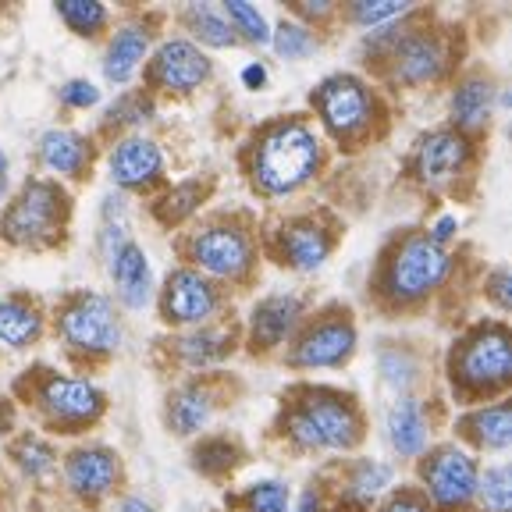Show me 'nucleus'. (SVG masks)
Here are the masks:
<instances>
[{
	"instance_id": "nucleus-1",
	"label": "nucleus",
	"mask_w": 512,
	"mask_h": 512,
	"mask_svg": "<svg viewBox=\"0 0 512 512\" xmlns=\"http://www.w3.org/2000/svg\"><path fill=\"white\" fill-rule=\"evenodd\" d=\"M320 146L317 136L299 121H281L260 139L253 153V178L267 196L292 192L317 171Z\"/></svg>"
},
{
	"instance_id": "nucleus-2",
	"label": "nucleus",
	"mask_w": 512,
	"mask_h": 512,
	"mask_svg": "<svg viewBox=\"0 0 512 512\" xmlns=\"http://www.w3.org/2000/svg\"><path fill=\"white\" fill-rule=\"evenodd\" d=\"M509 331L502 324H488L477 328L470 338L459 342V349L452 352V377L473 392H495L509 381Z\"/></svg>"
},
{
	"instance_id": "nucleus-3",
	"label": "nucleus",
	"mask_w": 512,
	"mask_h": 512,
	"mask_svg": "<svg viewBox=\"0 0 512 512\" xmlns=\"http://www.w3.org/2000/svg\"><path fill=\"white\" fill-rule=\"evenodd\" d=\"M292 438L306 448H349L360 438V420L338 395L313 392L292 416Z\"/></svg>"
},
{
	"instance_id": "nucleus-4",
	"label": "nucleus",
	"mask_w": 512,
	"mask_h": 512,
	"mask_svg": "<svg viewBox=\"0 0 512 512\" xmlns=\"http://www.w3.org/2000/svg\"><path fill=\"white\" fill-rule=\"evenodd\" d=\"M64 221V196L57 185L32 182L22 189L11 210L4 214V235L18 246H43L61 232Z\"/></svg>"
},
{
	"instance_id": "nucleus-5",
	"label": "nucleus",
	"mask_w": 512,
	"mask_h": 512,
	"mask_svg": "<svg viewBox=\"0 0 512 512\" xmlns=\"http://www.w3.org/2000/svg\"><path fill=\"white\" fill-rule=\"evenodd\" d=\"M445 274H448L445 249L427 239V235H413V239L402 242L399 253L392 256L384 288H388L395 299H420V296H427L431 288H438Z\"/></svg>"
},
{
	"instance_id": "nucleus-6",
	"label": "nucleus",
	"mask_w": 512,
	"mask_h": 512,
	"mask_svg": "<svg viewBox=\"0 0 512 512\" xmlns=\"http://www.w3.org/2000/svg\"><path fill=\"white\" fill-rule=\"evenodd\" d=\"M61 335L72 349L82 352H111L121 342V324L114 317L111 299L96 296H79L72 299V306L61 313Z\"/></svg>"
},
{
	"instance_id": "nucleus-7",
	"label": "nucleus",
	"mask_w": 512,
	"mask_h": 512,
	"mask_svg": "<svg viewBox=\"0 0 512 512\" xmlns=\"http://www.w3.org/2000/svg\"><path fill=\"white\" fill-rule=\"evenodd\" d=\"M317 107L324 125L335 132V136H352L360 132L370 118V96L367 86L352 75H335L324 86L317 89Z\"/></svg>"
},
{
	"instance_id": "nucleus-8",
	"label": "nucleus",
	"mask_w": 512,
	"mask_h": 512,
	"mask_svg": "<svg viewBox=\"0 0 512 512\" xmlns=\"http://www.w3.org/2000/svg\"><path fill=\"white\" fill-rule=\"evenodd\" d=\"M352 345H356V331L345 320V313H331L299 338L292 349V363L296 367H338L352 356Z\"/></svg>"
},
{
	"instance_id": "nucleus-9",
	"label": "nucleus",
	"mask_w": 512,
	"mask_h": 512,
	"mask_svg": "<svg viewBox=\"0 0 512 512\" xmlns=\"http://www.w3.org/2000/svg\"><path fill=\"white\" fill-rule=\"evenodd\" d=\"M424 477H427V491H431V498L441 509H459L477 491V466L459 448L434 452V459L424 466Z\"/></svg>"
},
{
	"instance_id": "nucleus-10",
	"label": "nucleus",
	"mask_w": 512,
	"mask_h": 512,
	"mask_svg": "<svg viewBox=\"0 0 512 512\" xmlns=\"http://www.w3.org/2000/svg\"><path fill=\"white\" fill-rule=\"evenodd\" d=\"M192 260L210 274L235 278L249 267V239L235 224H210L192 239Z\"/></svg>"
},
{
	"instance_id": "nucleus-11",
	"label": "nucleus",
	"mask_w": 512,
	"mask_h": 512,
	"mask_svg": "<svg viewBox=\"0 0 512 512\" xmlns=\"http://www.w3.org/2000/svg\"><path fill=\"white\" fill-rule=\"evenodd\" d=\"M40 402L50 413V420L64 427L89 424V420H96L100 409H104L100 388H93L89 381H79V377H50V381L43 384Z\"/></svg>"
},
{
	"instance_id": "nucleus-12",
	"label": "nucleus",
	"mask_w": 512,
	"mask_h": 512,
	"mask_svg": "<svg viewBox=\"0 0 512 512\" xmlns=\"http://www.w3.org/2000/svg\"><path fill=\"white\" fill-rule=\"evenodd\" d=\"M217 296L207 278L196 271H175L164 288V317L175 324H200L214 313Z\"/></svg>"
},
{
	"instance_id": "nucleus-13",
	"label": "nucleus",
	"mask_w": 512,
	"mask_h": 512,
	"mask_svg": "<svg viewBox=\"0 0 512 512\" xmlns=\"http://www.w3.org/2000/svg\"><path fill=\"white\" fill-rule=\"evenodd\" d=\"M466 143L456 132H431L424 143L416 146V175L424 185H445L463 171L466 164Z\"/></svg>"
},
{
	"instance_id": "nucleus-14",
	"label": "nucleus",
	"mask_w": 512,
	"mask_h": 512,
	"mask_svg": "<svg viewBox=\"0 0 512 512\" xmlns=\"http://www.w3.org/2000/svg\"><path fill=\"white\" fill-rule=\"evenodd\" d=\"M210 75V61L185 40H171L160 47L157 61H153V79L164 89H175V93H189Z\"/></svg>"
},
{
	"instance_id": "nucleus-15",
	"label": "nucleus",
	"mask_w": 512,
	"mask_h": 512,
	"mask_svg": "<svg viewBox=\"0 0 512 512\" xmlns=\"http://www.w3.org/2000/svg\"><path fill=\"white\" fill-rule=\"evenodd\" d=\"M164 168V157H160L157 143L143 136H128L114 146L111 153V178L125 189H143Z\"/></svg>"
},
{
	"instance_id": "nucleus-16",
	"label": "nucleus",
	"mask_w": 512,
	"mask_h": 512,
	"mask_svg": "<svg viewBox=\"0 0 512 512\" xmlns=\"http://www.w3.org/2000/svg\"><path fill=\"white\" fill-rule=\"evenodd\" d=\"M395 75H399L406 86H420V82L438 79L441 64H445V50L434 36L427 32H413V36H402L395 40Z\"/></svg>"
},
{
	"instance_id": "nucleus-17",
	"label": "nucleus",
	"mask_w": 512,
	"mask_h": 512,
	"mask_svg": "<svg viewBox=\"0 0 512 512\" xmlns=\"http://www.w3.org/2000/svg\"><path fill=\"white\" fill-rule=\"evenodd\" d=\"M118 477V456L107 448H79L68 459V488L82 498H100Z\"/></svg>"
},
{
	"instance_id": "nucleus-18",
	"label": "nucleus",
	"mask_w": 512,
	"mask_h": 512,
	"mask_svg": "<svg viewBox=\"0 0 512 512\" xmlns=\"http://www.w3.org/2000/svg\"><path fill=\"white\" fill-rule=\"evenodd\" d=\"M111 274H114V285H118V296L125 306L139 310V306L150 299V264H146V253L143 246L128 239L118 253L111 256Z\"/></svg>"
},
{
	"instance_id": "nucleus-19",
	"label": "nucleus",
	"mask_w": 512,
	"mask_h": 512,
	"mask_svg": "<svg viewBox=\"0 0 512 512\" xmlns=\"http://www.w3.org/2000/svg\"><path fill=\"white\" fill-rule=\"evenodd\" d=\"M331 253V235L313 221H296L281 232V256L296 271H317Z\"/></svg>"
},
{
	"instance_id": "nucleus-20",
	"label": "nucleus",
	"mask_w": 512,
	"mask_h": 512,
	"mask_svg": "<svg viewBox=\"0 0 512 512\" xmlns=\"http://www.w3.org/2000/svg\"><path fill=\"white\" fill-rule=\"evenodd\" d=\"M303 313V303L296 296H271L253 310V345L271 349L292 331V324Z\"/></svg>"
},
{
	"instance_id": "nucleus-21",
	"label": "nucleus",
	"mask_w": 512,
	"mask_h": 512,
	"mask_svg": "<svg viewBox=\"0 0 512 512\" xmlns=\"http://www.w3.org/2000/svg\"><path fill=\"white\" fill-rule=\"evenodd\" d=\"M40 157L50 171L68 178H82L89 168V143L68 128H54L40 139Z\"/></svg>"
},
{
	"instance_id": "nucleus-22",
	"label": "nucleus",
	"mask_w": 512,
	"mask_h": 512,
	"mask_svg": "<svg viewBox=\"0 0 512 512\" xmlns=\"http://www.w3.org/2000/svg\"><path fill=\"white\" fill-rule=\"evenodd\" d=\"M388 441L399 456H420L427 445V420L420 402L399 399L388 413Z\"/></svg>"
},
{
	"instance_id": "nucleus-23",
	"label": "nucleus",
	"mask_w": 512,
	"mask_h": 512,
	"mask_svg": "<svg viewBox=\"0 0 512 512\" xmlns=\"http://www.w3.org/2000/svg\"><path fill=\"white\" fill-rule=\"evenodd\" d=\"M146 47H150V32L143 25H125L107 47L104 75L111 82H128L139 68V61L146 57Z\"/></svg>"
},
{
	"instance_id": "nucleus-24",
	"label": "nucleus",
	"mask_w": 512,
	"mask_h": 512,
	"mask_svg": "<svg viewBox=\"0 0 512 512\" xmlns=\"http://www.w3.org/2000/svg\"><path fill=\"white\" fill-rule=\"evenodd\" d=\"M491 107H495V89H491L488 79H466L452 96V118L463 128L488 125Z\"/></svg>"
},
{
	"instance_id": "nucleus-25",
	"label": "nucleus",
	"mask_w": 512,
	"mask_h": 512,
	"mask_svg": "<svg viewBox=\"0 0 512 512\" xmlns=\"http://www.w3.org/2000/svg\"><path fill=\"white\" fill-rule=\"evenodd\" d=\"M40 328H43V320H40V313H36V306H29L18 296L0 299V342L29 345L32 338L40 335Z\"/></svg>"
},
{
	"instance_id": "nucleus-26",
	"label": "nucleus",
	"mask_w": 512,
	"mask_h": 512,
	"mask_svg": "<svg viewBox=\"0 0 512 512\" xmlns=\"http://www.w3.org/2000/svg\"><path fill=\"white\" fill-rule=\"evenodd\" d=\"M463 431L477 441L480 448H505L512 438V424H509V406L498 402V406L477 409L473 416H466Z\"/></svg>"
},
{
	"instance_id": "nucleus-27",
	"label": "nucleus",
	"mask_w": 512,
	"mask_h": 512,
	"mask_svg": "<svg viewBox=\"0 0 512 512\" xmlns=\"http://www.w3.org/2000/svg\"><path fill=\"white\" fill-rule=\"evenodd\" d=\"M210 409H214V399H210L207 388H182V392L171 399L168 420L178 434H192L210 420Z\"/></svg>"
},
{
	"instance_id": "nucleus-28",
	"label": "nucleus",
	"mask_w": 512,
	"mask_h": 512,
	"mask_svg": "<svg viewBox=\"0 0 512 512\" xmlns=\"http://www.w3.org/2000/svg\"><path fill=\"white\" fill-rule=\"evenodd\" d=\"M185 22H189V29L196 32L203 43H210V47H232L235 43V29L228 25L224 11L214 8V4H192V8L185 11Z\"/></svg>"
},
{
	"instance_id": "nucleus-29",
	"label": "nucleus",
	"mask_w": 512,
	"mask_h": 512,
	"mask_svg": "<svg viewBox=\"0 0 512 512\" xmlns=\"http://www.w3.org/2000/svg\"><path fill=\"white\" fill-rule=\"evenodd\" d=\"M182 356L192 363V367H207V363L221 360L232 352V335H221V331H196V335H185L178 342Z\"/></svg>"
},
{
	"instance_id": "nucleus-30",
	"label": "nucleus",
	"mask_w": 512,
	"mask_h": 512,
	"mask_svg": "<svg viewBox=\"0 0 512 512\" xmlns=\"http://www.w3.org/2000/svg\"><path fill=\"white\" fill-rule=\"evenodd\" d=\"M57 11H61V18L72 25L79 36H96V32L107 25V8L96 4V0H61Z\"/></svg>"
},
{
	"instance_id": "nucleus-31",
	"label": "nucleus",
	"mask_w": 512,
	"mask_h": 512,
	"mask_svg": "<svg viewBox=\"0 0 512 512\" xmlns=\"http://www.w3.org/2000/svg\"><path fill=\"white\" fill-rule=\"evenodd\" d=\"M224 18H228V25H235V29L246 36V40L253 43H271V29H267V18L260 15V11L253 8V4H242V0H232V4H224Z\"/></svg>"
},
{
	"instance_id": "nucleus-32",
	"label": "nucleus",
	"mask_w": 512,
	"mask_h": 512,
	"mask_svg": "<svg viewBox=\"0 0 512 512\" xmlns=\"http://www.w3.org/2000/svg\"><path fill=\"white\" fill-rule=\"evenodd\" d=\"M388 480H392V470L381 463H360L356 466V473H352L349 480V495L360 498V502H370V498H377L384 488H388Z\"/></svg>"
},
{
	"instance_id": "nucleus-33",
	"label": "nucleus",
	"mask_w": 512,
	"mask_h": 512,
	"mask_svg": "<svg viewBox=\"0 0 512 512\" xmlns=\"http://www.w3.org/2000/svg\"><path fill=\"white\" fill-rule=\"evenodd\" d=\"M15 463L22 466L29 477H43V473L54 466V448L47 445L43 438H22L18 441V448H15Z\"/></svg>"
},
{
	"instance_id": "nucleus-34",
	"label": "nucleus",
	"mask_w": 512,
	"mask_h": 512,
	"mask_svg": "<svg viewBox=\"0 0 512 512\" xmlns=\"http://www.w3.org/2000/svg\"><path fill=\"white\" fill-rule=\"evenodd\" d=\"M274 50H278L281 57H288V61L306 57L313 50L310 29H303V25H296V22H281L278 32H274Z\"/></svg>"
},
{
	"instance_id": "nucleus-35",
	"label": "nucleus",
	"mask_w": 512,
	"mask_h": 512,
	"mask_svg": "<svg viewBox=\"0 0 512 512\" xmlns=\"http://www.w3.org/2000/svg\"><path fill=\"white\" fill-rule=\"evenodd\" d=\"M480 498H484V505H488L491 512H509L512 488H509V470H505V466H495V470L484 473V480H480Z\"/></svg>"
},
{
	"instance_id": "nucleus-36",
	"label": "nucleus",
	"mask_w": 512,
	"mask_h": 512,
	"mask_svg": "<svg viewBox=\"0 0 512 512\" xmlns=\"http://www.w3.org/2000/svg\"><path fill=\"white\" fill-rule=\"evenodd\" d=\"M249 512H288V488L278 480H264V484H253L246 495Z\"/></svg>"
},
{
	"instance_id": "nucleus-37",
	"label": "nucleus",
	"mask_w": 512,
	"mask_h": 512,
	"mask_svg": "<svg viewBox=\"0 0 512 512\" xmlns=\"http://www.w3.org/2000/svg\"><path fill=\"white\" fill-rule=\"evenodd\" d=\"M356 22L363 25H377V22H392V18L409 15V4H395V0H377V4H356L352 8Z\"/></svg>"
},
{
	"instance_id": "nucleus-38",
	"label": "nucleus",
	"mask_w": 512,
	"mask_h": 512,
	"mask_svg": "<svg viewBox=\"0 0 512 512\" xmlns=\"http://www.w3.org/2000/svg\"><path fill=\"white\" fill-rule=\"evenodd\" d=\"M196 200H200V189H196V185H182V189H175L168 200H164L168 203V207H164V221H182V217L196 207Z\"/></svg>"
},
{
	"instance_id": "nucleus-39",
	"label": "nucleus",
	"mask_w": 512,
	"mask_h": 512,
	"mask_svg": "<svg viewBox=\"0 0 512 512\" xmlns=\"http://www.w3.org/2000/svg\"><path fill=\"white\" fill-rule=\"evenodd\" d=\"M61 100L68 107H93L96 100H100V89L86 79H72V82H64L61 86Z\"/></svg>"
},
{
	"instance_id": "nucleus-40",
	"label": "nucleus",
	"mask_w": 512,
	"mask_h": 512,
	"mask_svg": "<svg viewBox=\"0 0 512 512\" xmlns=\"http://www.w3.org/2000/svg\"><path fill=\"white\" fill-rule=\"evenodd\" d=\"M196 463L203 470H224V466H232V448L224 445V441H210L196 452Z\"/></svg>"
},
{
	"instance_id": "nucleus-41",
	"label": "nucleus",
	"mask_w": 512,
	"mask_h": 512,
	"mask_svg": "<svg viewBox=\"0 0 512 512\" xmlns=\"http://www.w3.org/2000/svg\"><path fill=\"white\" fill-rule=\"evenodd\" d=\"M146 114H150V104H143V100H132V96H125L121 104L111 107V121H143Z\"/></svg>"
},
{
	"instance_id": "nucleus-42",
	"label": "nucleus",
	"mask_w": 512,
	"mask_h": 512,
	"mask_svg": "<svg viewBox=\"0 0 512 512\" xmlns=\"http://www.w3.org/2000/svg\"><path fill=\"white\" fill-rule=\"evenodd\" d=\"M381 512H427V505L420 502L416 495H409V491H402V495H395Z\"/></svg>"
},
{
	"instance_id": "nucleus-43",
	"label": "nucleus",
	"mask_w": 512,
	"mask_h": 512,
	"mask_svg": "<svg viewBox=\"0 0 512 512\" xmlns=\"http://www.w3.org/2000/svg\"><path fill=\"white\" fill-rule=\"evenodd\" d=\"M491 299H495L498 306H509V271H495V278H491Z\"/></svg>"
},
{
	"instance_id": "nucleus-44",
	"label": "nucleus",
	"mask_w": 512,
	"mask_h": 512,
	"mask_svg": "<svg viewBox=\"0 0 512 512\" xmlns=\"http://www.w3.org/2000/svg\"><path fill=\"white\" fill-rule=\"evenodd\" d=\"M384 374L392 384H406L409 381V367L406 360H395V356H384Z\"/></svg>"
},
{
	"instance_id": "nucleus-45",
	"label": "nucleus",
	"mask_w": 512,
	"mask_h": 512,
	"mask_svg": "<svg viewBox=\"0 0 512 512\" xmlns=\"http://www.w3.org/2000/svg\"><path fill=\"white\" fill-rule=\"evenodd\" d=\"M456 228H459L456 217H441V221L434 224V235H427V239L438 242V246H445V242L452 239V235H456Z\"/></svg>"
},
{
	"instance_id": "nucleus-46",
	"label": "nucleus",
	"mask_w": 512,
	"mask_h": 512,
	"mask_svg": "<svg viewBox=\"0 0 512 512\" xmlns=\"http://www.w3.org/2000/svg\"><path fill=\"white\" fill-rule=\"evenodd\" d=\"M242 82H246L249 89H260L267 82V68L264 64H249L246 72H242Z\"/></svg>"
},
{
	"instance_id": "nucleus-47",
	"label": "nucleus",
	"mask_w": 512,
	"mask_h": 512,
	"mask_svg": "<svg viewBox=\"0 0 512 512\" xmlns=\"http://www.w3.org/2000/svg\"><path fill=\"white\" fill-rule=\"evenodd\" d=\"M320 509V502H317V495L313 491H306L303 498H299V505H296V512H317Z\"/></svg>"
},
{
	"instance_id": "nucleus-48",
	"label": "nucleus",
	"mask_w": 512,
	"mask_h": 512,
	"mask_svg": "<svg viewBox=\"0 0 512 512\" xmlns=\"http://www.w3.org/2000/svg\"><path fill=\"white\" fill-rule=\"evenodd\" d=\"M118 512H153V509L143 502V498H128V502H121Z\"/></svg>"
},
{
	"instance_id": "nucleus-49",
	"label": "nucleus",
	"mask_w": 512,
	"mask_h": 512,
	"mask_svg": "<svg viewBox=\"0 0 512 512\" xmlns=\"http://www.w3.org/2000/svg\"><path fill=\"white\" fill-rule=\"evenodd\" d=\"M299 11H303V15L320 18V15H328V4H299Z\"/></svg>"
},
{
	"instance_id": "nucleus-50",
	"label": "nucleus",
	"mask_w": 512,
	"mask_h": 512,
	"mask_svg": "<svg viewBox=\"0 0 512 512\" xmlns=\"http://www.w3.org/2000/svg\"><path fill=\"white\" fill-rule=\"evenodd\" d=\"M4 189H8V157L0 150V196H4Z\"/></svg>"
},
{
	"instance_id": "nucleus-51",
	"label": "nucleus",
	"mask_w": 512,
	"mask_h": 512,
	"mask_svg": "<svg viewBox=\"0 0 512 512\" xmlns=\"http://www.w3.org/2000/svg\"><path fill=\"white\" fill-rule=\"evenodd\" d=\"M4 424H8V413H0V427H4Z\"/></svg>"
}]
</instances>
